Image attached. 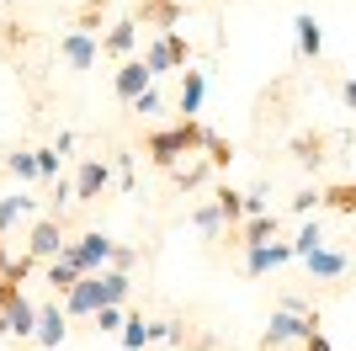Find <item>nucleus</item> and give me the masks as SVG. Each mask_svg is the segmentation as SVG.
Wrapping results in <instances>:
<instances>
[{
  "label": "nucleus",
  "instance_id": "f03ea898",
  "mask_svg": "<svg viewBox=\"0 0 356 351\" xmlns=\"http://www.w3.org/2000/svg\"><path fill=\"white\" fill-rule=\"evenodd\" d=\"M314 330H319V314H293V309H277V314H271V325L266 330H261V351H282V346H303V341L314 336Z\"/></svg>",
  "mask_w": 356,
  "mask_h": 351
},
{
  "label": "nucleus",
  "instance_id": "e433bc0d",
  "mask_svg": "<svg viewBox=\"0 0 356 351\" xmlns=\"http://www.w3.org/2000/svg\"><path fill=\"white\" fill-rule=\"evenodd\" d=\"M118 181H122V187H134V160H128V155L118 160Z\"/></svg>",
  "mask_w": 356,
  "mask_h": 351
},
{
  "label": "nucleus",
  "instance_id": "9d476101",
  "mask_svg": "<svg viewBox=\"0 0 356 351\" xmlns=\"http://www.w3.org/2000/svg\"><path fill=\"white\" fill-rule=\"evenodd\" d=\"M64 58H70V70H90V64H96V38H90V32H64Z\"/></svg>",
  "mask_w": 356,
  "mask_h": 351
},
{
  "label": "nucleus",
  "instance_id": "0eeeda50",
  "mask_svg": "<svg viewBox=\"0 0 356 351\" xmlns=\"http://www.w3.org/2000/svg\"><path fill=\"white\" fill-rule=\"evenodd\" d=\"M96 309H102V272H96V277H80L64 292V314H70V320H86Z\"/></svg>",
  "mask_w": 356,
  "mask_h": 351
},
{
  "label": "nucleus",
  "instance_id": "c85d7f7f",
  "mask_svg": "<svg viewBox=\"0 0 356 351\" xmlns=\"http://www.w3.org/2000/svg\"><path fill=\"white\" fill-rule=\"evenodd\" d=\"M192 224H197V229H202V234H218V224H223L218 203H202V208H197V213H192Z\"/></svg>",
  "mask_w": 356,
  "mask_h": 351
},
{
  "label": "nucleus",
  "instance_id": "a211bd4d",
  "mask_svg": "<svg viewBox=\"0 0 356 351\" xmlns=\"http://www.w3.org/2000/svg\"><path fill=\"white\" fill-rule=\"evenodd\" d=\"M319 203L330 213H356V181H335V187H319Z\"/></svg>",
  "mask_w": 356,
  "mask_h": 351
},
{
  "label": "nucleus",
  "instance_id": "ddd939ff",
  "mask_svg": "<svg viewBox=\"0 0 356 351\" xmlns=\"http://www.w3.org/2000/svg\"><path fill=\"white\" fill-rule=\"evenodd\" d=\"M293 32H298V58H319L325 54V32H319V22H314L309 11L293 22Z\"/></svg>",
  "mask_w": 356,
  "mask_h": 351
},
{
  "label": "nucleus",
  "instance_id": "2f4dec72",
  "mask_svg": "<svg viewBox=\"0 0 356 351\" xmlns=\"http://www.w3.org/2000/svg\"><path fill=\"white\" fill-rule=\"evenodd\" d=\"M122 309H96V330H122Z\"/></svg>",
  "mask_w": 356,
  "mask_h": 351
},
{
  "label": "nucleus",
  "instance_id": "58836bf2",
  "mask_svg": "<svg viewBox=\"0 0 356 351\" xmlns=\"http://www.w3.org/2000/svg\"><path fill=\"white\" fill-rule=\"evenodd\" d=\"M6 261H11V250H6V234H0V272H6Z\"/></svg>",
  "mask_w": 356,
  "mask_h": 351
},
{
  "label": "nucleus",
  "instance_id": "20e7f679",
  "mask_svg": "<svg viewBox=\"0 0 356 351\" xmlns=\"http://www.w3.org/2000/svg\"><path fill=\"white\" fill-rule=\"evenodd\" d=\"M186 58H192V43H186L181 32H160V38L149 43L144 64H149V75H165V70H186Z\"/></svg>",
  "mask_w": 356,
  "mask_h": 351
},
{
  "label": "nucleus",
  "instance_id": "f8f14e48",
  "mask_svg": "<svg viewBox=\"0 0 356 351\" xmlns=\"http://www.w3.org/2000/svg\"><path fill=\"white\" fill-rule=\"evenodd\" d=\"M282 261H293V245H255V250H245V272H250V277H261V272H271V266H282Z\"/></svg>",
  "mask_w": 356,
  "mask_h": 351
},
{
  "label": "nucleus",
  "instance_id": "b1692460",
  "mask_svg": "<svg viewBox=\"0 0 356 351\" xmlns=\"http://www.w3.org/2000/svg\"><path fill=\"white\" fill-rule=\"evenodd\" d=\"M319 245H325V234H319V224L309 219L303 229H298V240H293V256H303V261H309V256H314Z\"/></svg>",
  "mask_w": 356,
  "mask_h": 351
},
{
  "label": "nucleus",
  "instance_id": "9b49d317",
  "mask_svg": "<svg viewBox=\"0 0 356 351\" xmlns=\"http://www.w3.org/2000/svg\"><path fill=\"white\" fill-rule=\"evenodd\" d=\"M70 336V314L64 309H38V346H59V341Z\"/></svg>",
  "mask_w": 356,
  "mask_h": 351
},
{
  "label": "nucleus",
  "instance_id": "f257e3e1",
  "mask_svg": "<svg viewBox=\"0 0 356 351\" xmlns=\"http://www.w3.org/2000/svg\"><path fill=\"white\" fill-rule=\"evenodd\" d=\"M202 139H208V123H197V117H181L176 128H154L144 139V155L160 171H176L181 155H192V149H202Z\"/></svg>",
  "mask_w": 356,
  "mask_h": 351
},
{
  "label": "nucleus",
  "instance_id": "39448f33",
  "mask_svg": "<svg viewBox=\"0 0 356 351\" xmlns=\"http://www.w3.org/2000/svg\"><path fill=\"white\" fill-rule=\"evenodd\" d=\"M59 250H64V224H59V213H48V219L32 224L27 256H32V261H59Z\"/></svg>",
  "mask_w": 356,
  "mask_h": 351
},
{
  "label": "nucleus",
  "instance_id": "4468645a",
  "mask_svg": "<svg viewBox=\"0 0 356 351\" xmlns=\"http://www.w3.org/2000/svg\"><path fill=\"white\" fill-rule=\"evenodd\" d=\"M303 266H309V277L330 282V277H341V272H346L351 261H346V250H325V245H319V250H314V256H309Z\"/></svg>",
  "mask_w": 356,
  "mask_h": 351
},
{
  "label": "nucleus",
  "instance_id": "473e14b6",
  "mask_svg": "<svg viewBox=\"0 0 356 351\" xmlns=\"http://www.w3.org/2000/svg\"><path fill=\"white\" fill-rule=\"evenodd\" d=\"M309 208H319V187H303L293 197V213H309Z\"/></svg>",
  "mask_w": 356,
  "mask_h": 351
},
{
  "label": "nucleus",
  "instance_id": "423d86ee",
  "mask_svg": "<svg viewBox=\"0 0 356 351\" xmlns=\"http://www.w3.org/2000/svg\"><path fill=\"white\" fill-rule=\"evenodd\" d=\"M149 86H154V75H149V64H144V58H122V64H118V75H112V91H118V102H128V107H134Z\"/></svg>",
  "mask_w": 356,
  "mask_h": 351
},
{
  "label": "nucleus",
  "instance_id": "bb28decb",
  "mask_svg": "<svg viewBox=\"0 0 356 351\" xmlns=\"http://www.w3.org/2000/svg\"><path fill=\"white\" fill-rule=\"evenodd\" d=\"M170 176H176V187H181V192H192V187H202V181H208V160H197V165H176Z\"/></svg>",
  "mask_w": 356,
  "mask_h": 351
},
{
  "label": "nucleus",
  "instance_id": "1a4fd4ad",
  "mask_svg": "<svg viewBox=\"0 0 356 351\" xmlns=\"http://www.w3.org/2000/svg\"><path fill=\"white\" fill-rule=\"evenodd\" d=\"M293 160L309 165V171H319V165L330 160V133H319V128H314V133H298V139H293Z\"/></svg>",
  "mask_w": 356,
  "mask_h": 351
},
{
  "label": "nucleus",
  "instance_id": "f704fd0d",
  "mask_svg": "<svg viewBox=\"0 0 356 351\" xmlns=\"http://www.w3.org/2000/svg\"><path fill=\"white\" fill-rule=\"evenodd\" d=\"M128 266H134V245H118L112 250V272H128Z\"/></svg>",
  "mask_w": 356,
  "mask_h": 351
},
{
  "label": "nucleus",
  "instance_id": "a878e982",
  "mask_svg": "<svg viewBox=\"0 0 356 351\" xmlns=\"http://www.w3.org/2000/svg\"><path fill=\"white\" fill-rule=\"evenodd\" d=\"M122 346H128V351H144L149 346V320H144V314H134V320L122 325Z\"/></svg>",
  "mask_w": 356,
  "mask_h": 351
},
{
  "label": "nucleus",
  "instance_id": "f3484780",
  "mask_svg": "<svg viewBox=\"0 0 356 351\" xmlns=\"http://www.w3.org/2000/svg\"><path fill=\"white\" fill-rule=\"evenodd\" d=\"M134 43H138V22H118V27L102 38V54H112V58H128L134 54Z\"/></svg>",
  "mask_w": 356,
  "mask_h": 351
},
{
  "label": "nucleus",
  "instance_id": "7c9ffc66",
  "mask_svg": "<svg viewBox=\"0 0 356 351\" xmlns=\"http://www.w3.org/2000/svg\"><path fill=\"white\" fill-rule=\"evenodd\" d=\"M149 341H181V325L176 320H149Z\"/></svg>",
  "mask_w": 356,
  "mask_h": 351
},
{
  "label": "nucleus",
  "instance_id": "2eb2a0df",
  "mask_svg": "<svg viewBox=\"0 0 356 351\" xmlns=\"http://www.w3.org/2000/svg\"><path fill=\"white\" fill-rule=\"evenodd\" d=\"M138 11H144V22H149V27L176 32V22H181V0H144Z\"/></svg>",
  "mask_w": 356,
  "mask_h": 351
},
{
  "label": "nucleus",
  "instance_id": "aec40b11",
  "mask_svg": "<svg viewBox=\"0 0 356 351\" xmlns=\"http://www.w3.org/2000/svg\"><path fill=\"white\" fill-rule=\"evenodd\" d=\"M128 272H102V309H122V298H128Z\"/></svg>",
  "mask_w": 356,
  "mask_h": 351
},
{
  "label": "nucleus",
  "instance_id": "c9c22d12",
  "mask_svg": "<svg viewBox=\"0 0 356 351\" xmlns=\"http://www.w3.org/2000/svg\"><path fill=\"white\" fill-rule=\"evenodd\" d=\"M303 351H335V346H330V341H325V330H314V336L303 341Z\"/></svg>",
  "mask_w": 356,
  "mask_h": 351
},
{
  "label": "nucleus",
  "instance_id": "72a5a7b5",
  "mask_svg": "<svg viewBox=\"0 0 356 351\" xmlns=\"http://www.w3.org/2000/svg\"><path fill=\"white\" fill-rule=\"evenodd\" d=\"M134 112H144V117H149V112H160V91L149 86L144 96H138V102H134Z\"/></svg>",
  "mask_w": 356,
  "mask_h": 351
},
{
  "label": "nucleus",
  "instance_id": "6ab92c4d",
  "mask_svg": "<svg viewBox=\"0 0 356 351\" xmlns=\"http://www.w3.org/2000/svg\"><path fill=\"white\" fill-rule=\"evenodd\" d=\"M202 91H208L202 70H186V80H181V112H186V117H197V112H202Z\"/></svg>",
  "mask_w": 356,
  "mask_h": 351
},
{
  "label": "nucleus",
  "instance_id": "393cba45",
  "mask_svg": "<svg viewBox=\"0 0 356 351\" xmlns=\"http://www.w3.org/2000/svg\"><path fill=\"white\" fill-rule=\"evenodd\" d=\"M202 149H208V165H229L234 160V144H229L223 133H213V128H208V139H202Z\"/></svg>",
  "mask_w": 356,
  "mask_h": 351
},
{
  "label": "nucleus",
  "instance_id": "cd10ccee",
  "mask_svg": "<svg viewBox=\"0 0 356 351\" xmlns=\"http://www.w3.org/2000/svg\"><path fill=\"white\" fill-rule=\"evenodd\" d=\"M32 208V197H0V234L16 224V213H27Z\"/></svg>",
  "mask_w": 356,
  "mask_h": 351
},
{
  "label": "nucleus",
  "instance_id": "6e6552de",
  "mask_svg": "<svg viewBox=\"0 0 356 351\" xmlns=\"http://www.w3.org/2000/svg\"><path fill=\"white\" fill-rule=\"evenodd\" d=\"M106 181H112V165L106 160H80V171H74V203H96L106 192Z\"/></svg>",
  "mask_w": 356,
  "mask_h": 351
},
{
  "label": "nucleus",
  "instance_id": "412c9836",
  "mask_svg": "<svg viewBox=\"0 0 356 351\" xmlns=\"http://www.w3.org/2000/svg\"><path fill=\"white\" fill-rule=\"evenodd\" d=\"M80 277H86V272H80V266H70L64 256H59V261H48V288L59 292V298H64V292H70V288H74Z\"/></svg>",
  "mask_w": 356,
  "mask_h": 351
},
{
  "label": "nucleus",
  "instance_id": "c756f323",
  "mask_svg": "<svg viewBox=\"0 0 356 351\" xmlns=\"http://www.w3.org/2000/svg\"><path fill=\"white\" fill-rule=\"evenodd\" d=\"M59 176V149L48 144V149H38V181H54Z\"/></svg>",
  "mask_w": 356,
  "mask_h": 351
},
{
  "label": "nucleus",
  "instance_id": "4be33fe9",
  "mask_svg": "<svg viewBox=\"0 0 356 351\" xmlns=\"http://www.w3.org/2000/svg\"><path fill=\"white\" fill-rule=\"evenodd\" d=\"M6 171L22 176V181H38V149H11V155H6Z\"/></svg>",
  "mask_w": 356,
  "mask_h": 351
},
{
  "label": "nucleus",
  "instance_id": "dca6fc26",
  "mask_svg": "<svg viewBox=\"0 0 356 351\" xmlns=\"http://www.w3.org/2000/svg\"><path fill=\"white\" fill-rule=\"evenodd\" d=\"M277 240V213H261V219H245V229H239V245L255 250V245H271Z\"/></svg>",
  "mask_w": 356,
  "mask_h": 351
},
{
  "label": "nucleus",
  "instance_id": "7ed1b4c3",
  "mask_svg": "<svg viewBox=\"0 0 356 351\" xmlns=\"http://www.w3.org/2000/svg\"><path fill=\"white\" fill-rule=\"evenodd\" d=\"M112 250H118V245H112V240H106L102 229H90V234H80V240H64V250H59V256H64L70 266H80L86 277H96V272H102V266L112 261Z\"/></svg>",
  "mask_w": 356,
  "mask_h": 351
},
{
  "label": "nucleus",
  "instance_id": "4c0bfd02",
  "mask_svg": "<svg viewBox=\"0 0 356 351\" xmlns=\"http://www.w3.org/2000/svg\"><path fill=\"white\" fill-rule=\"evenodd\" d=\"M341 96H346V107H356V80H341Z\"/></svg>",
  "mask_w": 356,
  "mask_h": 351
},
{
  "label": "nucleus",
  "instance_id": "5701e85b",
  "mask_svg": "<svg viewBox=\"0 0 356 351\" xmlns=\"http://www.w3.org/2000/svg\"><path fill=\"white\" fill-rule=\"evenodd\" d=\"M218 213H223V224H239L245 219V192H234V187H218Z\"/></svg>",
  "mask_w": 356,
  "mask_h": 351
}]
</instances>
